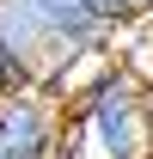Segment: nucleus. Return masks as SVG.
I'll return each instance as SVG.
<instances>
[{
    "mask_svg": "<svg viewBox=\"0 0 153 159\" xmlns=\"http://www.w3.org/2000/svg\"><path fill=\"white\" fill-rule=\"evenodd\" d=\"M147 86H153V80H147Z\"/></svg>",
    "mask_w": 153,
    "mask_h": 159,
    "instance_id": "obj_6",
    "label": "nucleus"
},
{
    "mask_svg": "<svg viewBox=\"0 0 153 159\" xmlns=\"http://www.w3.org/2000/svg\"><path fill=\"white\" fill-rule=\"evenodd\" d=\"M0 159H19V153H6V147H0Z\"/></svg>",
    "mask_w": 153,
    "mask_h": 159,
    "instance_id": "obj_5",
    "label": "nucleus"
},
{
    "mask_svg": "<svg viewBox=\"0 0 153 159\" xmlns=\"http://www.w3.org/2000/svg\"><path fill=\"white\" fill-rule=\"evenodd\" d=\"M74 122L98 159H153V86L135 67L110 61L74 98Z\"/></svg>",
    "mask_w": 153,
    "mask_h": 159,
    "instance_id": "obj_1",
    "label": "nucleus"
},
{
    "mask_svg": "<svg viewBox=\"0 0 153 159\" xmlns=\"http://www.w3.org/2000/svg\"><path fill=\"white\" fill-rule=\"evenodd\" d=\"M25 92H43V67L25 55V49H12V43L0 37V104L25 98Z\"/></svg>",
    "mask_w": 153,
    "mask_h": 159,
    "instance_id": "obj_3",
    "label": "nucleus"
},
{
    "mask_svg": "<svg viewBox=\"0 0 153 159\" xmlns=\"http://www.w3.org/2000/svg\"><path fill=\"white\" fill-rule=\"evenodd\" d=\"M92 12L110 31H123V25H135V19H153V0H92Z\"/></svg>",
    "mask_w": 153,
    "mask_h": 159,
    "instance_id": "obj_4",
    "label": "nucleus"
},
{
    "mask_svg": "<svg viewBox=\"0 0 153 159\" xmlns=\"http://www.w3.org/2000/svg\"><path fill=\"white\" fill-rule=\"evenodd\" d=\"M25 12L37 19V31L49 37V49L61 55H80V49H110V25L92 12V0H19Z\"/></svg>",
    "mask_w": 153,
    "mask_h": 159,
    "instance_id": "obj_2",
    "label": "nucleus"
}]
</instances>
